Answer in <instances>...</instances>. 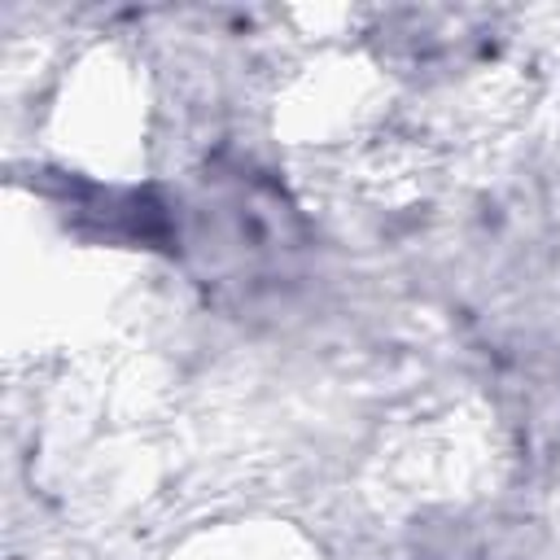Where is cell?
I'll return each instance as SVG.
<instances>
[{"instance_id":"1","label":"cell","mask_w":560,"mask_h":560,"mask_svg":"<svg viewBox=\"0 0 560 560\" xmlns=\"http://www.w3.org/2000/svg\"><path fill=\"white\" fill-rule=\"evenodd\" d=\"M57 206L70 228L127 245H179V223L153 188H101L83 179H61Z\"/></svg>"}]
</instances>
